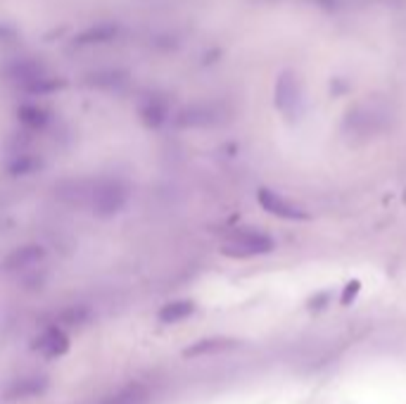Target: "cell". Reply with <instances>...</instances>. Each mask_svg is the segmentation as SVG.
Segmentation results:
<instances>
[{
    "instance_id": "4",
    "label": "cell",
    "mask_w": 406,
    "mask_h": 404,
    "mask_svg": "<svg viewBox=\"0 0 406 404\" xmlns=\"http://www.w3.org/2000/svg\"><path fill=\"white\" fill-rule=\"evenodd\" d=\"M147 388L140 385V383H131V385L117 390V393H112L103 404H147Z\"/></svg>"
},
{
    "instance_id": "8",
    "label": "cell",
    "mask_w": 406,
    "mask_h": 404,
    "mask_svg": "<svg viewBox=\"0 0 406 404\" xmlns=\"http://www.w3.org/2000/svg\"><path fill=\"white\" fill-rule=\"evenodd\" d=\"M359 288H361V283L359 281H352L349 286L345 288V293H342V304H349L356 297V293H359Z\"/></svg>"
},
{
    "instance_id": "5",
    "label": "cell",
    "mask_w": 406,
    "mask_h": 404,
    "mask_svg": "<svg viewBox=\"0 0 406 404\" xmlns=\"http://www.w3.org/2000/svg\"><path fill=\"white\" fill-rule=\"evenodd\" d=\"M297 81L292 74H283L281 81H278V88H276V103L278 108H281L283 112L288 110V103H297Z\"/></svg>"
},
{
    "instance_id": "2",
    "label": "cell",
    "mask_w": 406,
    "mask_h": 404,
    "mask_svg": "<svg viewBox=\"0 0 406 404\" xmlns=\"http://www.w3.org/2000/svg\"><path fill=\"white\" fill-rule=\"evenodd\" d=\"M256 197H259V204H261V207L266 209L269 214H274V217L290 219V222H295V219H306V217H309L306 212H302L299 207H295V204L288 202L285 197H281L278 193H274V190L261 188L259 193H256Z\"/></svg>"
},
{
    "instance_id": "3",
    "label": "cell",
    "mask_w": 406,
    "mask_h": 404,
    "mask_svg": "<svg viewBox=\"0 0 406 404\" xmlns=\"http://www.w3.org/2000/svg\"><path fill=\"white\" fill-rule=\"evenodd\" d=\"M36 347L46 354V357H60V354L67 352V347H69V340L67 336H64L62 331H57V328H48L43 336L38 338V343H36Z\"/></svg>"
},
{
    "instance_id": "7",
    "label": "cell",
    "mask_w": 406,
    "mask_h": 404,
    "mask_svg": "<svg viewBox=\"0 0 406 404\" xmlns=\"http://www.w3.org/2000/svg\"><path fill=\"white\" fill-rule=\"evenodd\" d=\"M235 343L233 340H219V338H212V340H202V343L192 345L185 350L188 357H197V354H209V352H221V350H228V347H233Z\"/></svg>"
},
{
    "instance_id": "1",
    "label": "cell",
    "mask_w": 406,
    "mask_h": 404,
    "mask_svg": "<svg viewBox=\"0 0 406 404\" xmlns=\"http://www.w3.org/2000/svg\"><path fill=\"white\" fill-rule=\"evenodd\" d=\"M271 250H274V240H271L266 233L252 231V229L235 231L224 245V254L238 257V259L254 257V254H269Z\"/></svg>"
},
{
    "instance_id": "6",
    "label": "cell",
    "mask_w": 406,
    "mask_h": 404,
    "mask_svg": "<svg viewBox=\"0 0 406 404\" xmlns=\"http://www.w3.org/2000/svg\"><path fill=\"white\" fill-rule=\"evenodd\" d=\"M195 307H192V302L188 300H181V302H171L167 304L162 311H160V318L164 323H176V321H183V318H188Z\"/></svg>"
}]
</instances>
